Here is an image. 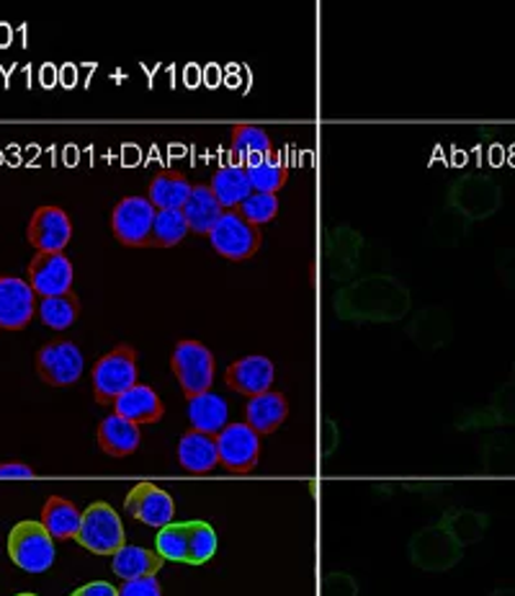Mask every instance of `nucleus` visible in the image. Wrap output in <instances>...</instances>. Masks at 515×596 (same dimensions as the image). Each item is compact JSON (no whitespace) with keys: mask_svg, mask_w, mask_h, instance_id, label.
Listing matches in <instances>:
<instances>
[{"mask_svg":"<svg viewBox=\"0 0 515 596\" xmlns=\"http://www.w3.org/2000/svg\"><path fill=\"white\" fill-rule=\"evenodd\" d=\"M410 308V295L395 279L374 277L343 289L335 297V312L345 320H389L403 318Z\"/></svg>","mask_w":515,"mask_h":596,"instance_id":"nucleus-1","label":"nucleus"},{"mask_svg":"<svg viewBox=\"0 0 515 596\" xmlns=\"http://www.w3.org/2000/svg\"><path fill=\"white\" fill-rule=\"evenodd\" d=\"M137 349L129 343H119L109 354H104L94 364V395L101 406H111L117 403L129 387L137 385Z\"/></svg>","mask_w":515,"mask_h":596,"instance_id":"nucleus-2","label":"nucleus"},{"mask_svg":"<svg viewBox=\"0 0 515 596\" xmlns=\"http://www.w3.org/2000/svg\"><path fill=\"white\" fill-rule=\"evenodd\" d=\"M78 545L94 555H117L127 545L125 524L121 517L106 501H96L83 511V522L78 530Z\"/></svg>","mask_w":515,"mask_h":596,"instance_id":"nucleus-3","label":"nucleus"},{"mask_svg":"<svg viewBox=\"0 0 515 596\" xmlns=\"http://www.w3.org/2000/svg\"><path fill=\"white\" fill-rule=\"evenodd\" d=\"M55 540L42 522L24 519L9 534V557L26 573H44L55 563Z\"/></svg>","mask_w":515,"mask_h":596,"instance_id":"nucleus-4","label":"nucleus"},{"mask_svg":"<svg viewBox=\"0 0 515 596\" xmlns=\"http://www.w3.org/2000/svg\"><path fill=\"white\" fill-rule=\"evenodd\" d=\"M461 555H464V545L441 524L426 526V530L415 532L410 540V561L420 571H451L461 561Z\"/></svg>","mask_w":515,"mask_h":596,"instance_id":"nucleus-5","label":"nucleus"},{"mask_svg":"<svg viewBox=\"0 0 515 596\" xmlns=\"http://www.w3.org/2000/svg\"><path fill=\"white\" fill-rule=\"evenodd\" d=\"M206 238H210V246L227 262H248L260 251L264 233H260V227L250 225L248 220L237 215L235 210H225V215L217 220V225L212 227Z\"/></svg>","mask_w":515,"mask_h":596,"instance_id":"nucleus-6","label":"nucleus"},{"mask_svg":"<svg viewBox=\"0 0 515 596\" xmlns=\"http://www.w3.org/2000/svg\"><path fill=\"white\" fill-rule=\"evenodd\" d=\"M171 370L186 397L210 393L214 382V354L202 341H179L171 354Z\"/></svg>","mask_w":515,"mask_h":596,"instance_id":"nucleus-7","label":"nucleus"},{"mask_svg":"<svg viewBox=\"0 0 515 596\" xmlns=\"http://www.w3.org/2000/svg\"><path fill=\"white\" fill-rule=\"evenodd\" d=\"M158 210L148 196H125L111 212V233L127 248H150Z\"/></svg>","mask_w":515,"mask_h":596,"instance_id":"nucleus-8","label":"nucleus"},{"mask_svg":"<svg viewBox=\"0 0 515 596\" xmlns=\"http://www.w3.org/2000/svg\"><path fill=\"white\" fill-rule=\"evenodd\" d=\"M83 366L78 343L65 339L44 343L36 354V372L52 387H73L83 377Z\"/></svg>","mask_w":515,"mask_h":596,"instance_id":"nucleus-9","label":"nucleus"},{"mask_svg":"<svg viewBox=\"0 0 515 596\" xmlns=\"http://www.w3.org/2000/svg\"><path fill=\"white\" fill-rule=\"evenodd\" d=\"M500 199H503V191H500L497 181L482 173L459 179L449 191L451 207L469 220L490 217L500 207Z\"/></svg>","mask_w":515,"mask_h":596,"instance_id":"nucleus-10","label":"nucleus"},{"mask_svg":"<svg viewBox=\"0 0 515 596\" xmlns=\"http://www.w3.org/2000/svg\"><path fill=\"white\" fill-rule=\"evenodd\" d=\"M217 457L222 468L245 476L260 460V437L248 424H227L217 434Z\"/></svg>","mask_w":515,"mask_h":596,"instance_id":"nucleus-11","label":"nucleus"},{"mask_svg":"<svg viewBox=\"0 0 515 596\" xmlns=\"http://www.w3.org/2000/svg\"><path fill=\"white\" fill-rule=\"evenodd\" d=\"M26 281L36 297H60L73 292L75 269L65 251L60 254H36L26 266Z\"/></svg>","mask_w":515,"mask_h":596,"instance_id":"nucleus-12","label":"nucleus"},{"mask_svg":"<svg viewBox=\"0 0 515 596\" xmlns=\"http://www.w3.org/2000/svg\"><path fill=\"white\" fill-rule=\"evenodd\" d=\"M26 241L36 248V254H60L73 241V220L63 207L44 204L29 220Z\"/></svg>","mask_w":515,"mask_h":596,"instance_id":"nucleus-13","label":"nucleus"},{"mask_svg":"<svg viewBox=\"0 0 515 596\" xmlns=\"http://www.w3.org/2000/svg\"><path fill=\"white\" fill-rule=\"evenodd\" d=\"M125 511L132 519H137V522L163 530L165 524H171L175 519V501L173 496L163 491L160 486L142 480V483H137L132 491L127 493Z\"/></svg>","mask_w":515,"mask_h":596,"instance_id":"nucleus-14","label":"nucleus"},{"mask_svg":"<svg viewBox=\"0 0 515 596\" xmlns=\"http://www.w3.org/2000/svg\"><path fill=\"white\" fill-rule=\"evenodd\" d=\"M36 292L26 279L0 277V328L24 331L36 312Z\"/></svg>","mask_w":515,"mask_h":596,"instance_id":"nucleus-15","label":"nucleus"},{"mask_svg":"<svg viewBox=\"0 0 515 596\" xmlns=\"http://www.w3.org/2000/svg\"><path fill=\"white\" fill-rule=\"evenodd\" d=\"M276 377L273 362L268 356L253 354V356H243L227 366L225 372V382L229 390L240 393L245 397H256L264 395L271 390Z\"/></svg>","mask_w":515,"mask_h":596,"instance_id":"nucleus-16","label":"nucleus"},{"mask_svg":"<svg viewBox=\"0 0 515 596\" xmlns=\"http://www.w3.org/2000/svg\"><path fill=\"white\" fill-rule=\"evenodd\" d=\"M287 416H289L287 395L279 393V390H268L264 395L250 397L248 406H245V424H248L258 437L273 434L283 422H287Z\"/></svg>","mask_w":515,"mask_h":596,"instance_id":"nucleus-17","label":"nucleus"},{"mask_svg":"<svg viewBox=\"0 0 515 596\" xmlns=\"http://www.w3.org/2000/svg\"><path fill=\"white\" fill-rule=\"evenodd\" d=\"M114 411H117V416L127 418V422L137 426L158 424L160 418L165 416V406L163 401H160V395L150 385H140V382H137L135 387H129L127 393L114 403Z\"/></svg>","mask_w":515,"mask_h":596,"instance_id":"nucleus-18","label":"nucleus"},{"mask_svg":"<svg viewBox=\"0 0 515 596\" xmlns=\"http://www.w3.org/2000/svg\"><path fill=\"white\" fill-rule=\"evenodd\" d=\"M179 465L191 476H210L219 465L217 457V437L202 432H186L179 441Z\"/></svg>","mask_w":515,"mask_h":596,"instance_id":"nucleus-19","label":"nucleus"},{"mask_svg":"<svg viewBox=\"0 0 515 596\" xmlns=\"http://www.w3.org/2000/svg\"><path fill=\"white\" fill-rule=\"evenodd\" d=\"M142 432L140 426L127 422L121 416H106L101 424H98V447H101L104 455L109 457H129L140 449Z\"/></svg>","mask_w":515,"mask_h":596,"instance_id":"nucleus-20","label":"nucleus"},{"mask_svg":"<svg viewBox=\"0 0 515 596\" xmlns=\"http://www.w3.org/2000/svg\"><path fill=\"white\" fill-rule=\"evenodd\" d=\"M183 217H186L189 231L194 235H210L212 227L217 225V220L225 215L222 204L214 196V191L210 189V183H194L191 189L189 202L183 204Z\"/></svg>","mask_w":515,"mask_h":596,"instance_id":"nucleus-21","label":"nucleus"},{"mask_svg":"<svg viewBox=\"0 0 515 596\" xmlns=\"http://www.w3.org/2000/svg\"><path fill=\"white\" fill-rule=\"evenodd\" d=\"M191 189H194V183H191L186 175H183L181 171H171V168H165V171L152 175V181L148 187V199L158 212L183 210V204H186L191 196Z\"/></svg>","mask_w":515,"mask_h":596,"instance_id":"nucleus-22","label":"nucleus"},{"mask_svg":"<svg viewBox=\"0 0 515 596\" xmlns=\"http://www.w3.org/2000/svg\"><path fill=\"white\" fill-rule=\"evenodd\" d=\"M227 401L217 393H202L189 397V422L191 429L210 434V437H217V434L227 426Z\"/></svg>","mask_w":515,"mask_h":596,"instance_id":"nucleus-23","label":"nucleus"},{"mask_svg":"<svg viewBox=\"0 0 515 596\" xmlns=\"http://www.w3.org/2000/svg\"><path fill=\"white\" fill-rule=\"evenodd\" d=\"M165 565V557L158 553V550H148L140 545H125L114 555L111 571L114 576H119L121 581H137V578H148L160 573V568Z\"/></svg>","mask_w":515,"mask_h":596,"instance_id":"nucleus-24","label":"nucleus"},{"mask_svg":"<svg viewBox=\"0 0 515 596\" xmlns=\"http://www.w3.org/2000/svg\"><path fill=\"white\" fill-rule=\"evenodd\" d=\"M40 522L52 534V540H75L83 522V511H78V507L63 499V496H50L42 507Z\"/></svg>","mask_w":515,"mask_h":596,"instance_id":"nucleus-25","label":"nucleus"},{"mask_svg":"<svg viewBox=\"0 0 515 596\" xmlns=\"http://www.w3.org/2000/svg\"><path fill=\"white\" fill-rule=\"evenodd\" d=\"M210 189L214 191V196H217L222 210H237L245 199L253 194L248 173H245V168L237 163L222 166L219 171L212 175Z\"/></svg>","mask_w":515,"mask_h":596,"instance_id":"nucleus-26","label":"nucleus"},{"mask_svg":"<svg viewBox=\"0 0 515 596\" xmlns=\"http://www.w3.org/2000/svg\"><path fill=\"white\" fill-rule=\"evenodd\" d=\"M515 424V382H507L492 395L490 406L484 411H472L466 418H461V426H476V429H492V426Z\"/></svg>","mask_w":515,"mask_h":596,"instance_id":"nucleus-27","label":"nucleus"},{"mask_svg":"<svg viewBox=\"0 0 515 596\" xmlns=\"http://www.w3.org/2000/svg\"><path fill=\"white\" fill-rule=\"evenodd\" d=\"M229 148L235 152L237 166L243 168L256 163V160L268 156V152H273L271 137H268L264 127L256 125H235L229 129Z\"/></svg>","mask_w":515,"mask_h":596,"instance_id":"nucleus-28","label":"nucleus"},{"mask_svg":"<svg viewBox=\"0 0 515 596\" xmlns=\"http://www.w3.org/2000/svg\"><path fill=\"white\" fill-rule=\"evenodd\" d=\"M245 173L256 194H279L289 181V166L279 152H268L256 163L245 166Z\"/></svg>","mask_w":515,"mask_h":596,"instance_id":"nucleus-29","label":"nucleus"},{"mask_svg":"<svg viewBox=\"0 0 515 596\" xmlns=\"http://www.w3.org/2000/svg\"><path fill=\"white\" fill-rule=\"evenodd\" d=\"M441 526H446L453 538H457L461 545H472V542H480L484 538V532H487L490 519L487 514H482V511H469V509H451L446 511L441 522Z\"/></svg>","mask_w":515,"mask_h":596,"instance_id":"nucleus-30","label":"nucleus"},{"mask_svg":"<svg viewBox=\"0 0 515 596\" xmlns=\"http://www.w3.org/2000/svg\"><path fill=\"white\" fill-rule=\"evenodd\" d=\"M36 312H40L42 323L47 328L65 331V328H71L75 320L81 318V297L75 292L60 297H42L40 305H36Z\"/></svg>","mask_w":515,"mask_h":596,"instance_id":"nucleus-31","label":"nucleus"},{"mask_svg":"<svg viewBox=\"0 0 515 596\" xmlns=\"http://www.w3.org/2000/svg\"><path fill=\"white\" fill-rule=\"evenodd\" d=\"M410 336L422 349H438L441 343L451 339V323L449 318H446V312L441 310L420 312V316L412 320Z\"/></svg>","mask_w":515,"mask_h":596,"instance_id":"nucleus-32","label":"nucleus"},{"mask_svg":"<svg viewBox=\"0 0 515 596\" xmlns=\"http://www.w3.org/2000/svg\"><path fill=\"white\" fill-rule=\"evenodd\" d=\"M191 231L186 217L181 210H163L155 215V225H152L150 248H173L183 243Z\"/></svg>","mask_w":515,"mask_h":596,"instance_id":"nucleus-33","label":"nucleus"},{"mask_svg":"<svg viewBox=\"0 0 515 596\" xmlns=\"http://www.w3.org/2000/svg\"><path fill=\"white\" fill-rule=\"evenodd\" d=\"M155 550L165 561L189 563V522H171L158 530Z\"/></svg>","mask_w":515,"mask_h":596,"instance_id":"nucleus-34","label":"nucleus"},{"mask_svg":"<svg viewBox=\"0 0 515 596\" xmlns=\"http://www.w3.org/2000/svg\"><path fill=\"white\" fill-rule=\"evenodd\" d=\"M217 532L206 522H189V563L186 565H204L217 555Z\"/></svg>","mask_w":515,"mask_h":596,"instance_id":"nucleus-35","label":"nucleus"},{"mask_svg":"<svg viewBox=\"0 0 515 596\" xmlns=\"http://www.w3.org/2000/svg\"><path fill=\"white\" fill-rule=\"evenodd\" d=\"M235 212L243 220H248L250 225L256 227L268 225L276 215H279V194H256V191H253Z\"/></svg>","mask_w":515,"mask_h":596,"instance_id":"nucleus-36","label":"nucleus"},{"mask_svg":"<svg viewBox=\"0 0 515 596\" xmlns=\"http://www.w3.org/2000/svg\"><path fill=\"white\" fill-rule=\"evenodd\" d=\"M484 468H487L492 476H513L515 472V455L513 447L503 439H492L487 447H484Z\"/></svg>","mask_w":515,"mask_h":596,"instance_id":"nucleus-37","label":"nucleus"},{"mask_svg":"<svg viewBox=\"0 0 515 596\" xmlns=\"http://www.w3.org/2000/svg\"><path fill=\"white\" fill-rule=\"evenodd\" d=\"M358 586L348 573H330L322 584V596H356Z\"/></svg>","mask_w":515,"mask_h":596,"instance_id":"nucleus-38","label":"nucleus"},{"mask_svg":"<svg viewBox=\"0 0 515 596\" xmlns=\"http://www.w3.org/2000/svg\"><path fill=\"white\" fill-rule=\"evenodd\" d=\"M119 596H163V588H160L155 576H148L137 581H125L119 588Z\"/></svg>","mask_w":515,"mask_h":596,"instance_id":"nucleus-39","label":"nucleus"},{"mask_svg":"<svg viewBox=\"0 0 515 596\" xmlns=\"http://www.w3.org/2000/svg\"><path fill=\"white\" fill-rule=\"evenodd\" d=\"M71 596H119V588L106 584V581H90V584L75 588Z\"/></svg>","mask_w":515,"mask_h":596,"instance_id":"nucleus-40","label":"nucleus"},{"mask_svg":"<svg viewBox=\"0 0 515 596\" xmlns=\"http://www.w3.org/2000/svg\"><path fill=\"white\" fill-rule=\"evenodd\" d=\"M36 476L34 468H29L24 462H6L0 465V480L3 478H21V480H32Z\"/></svg>","mask_w":515,"mask_h":596,"instance_id":"nucleus-41","label":"nucleus"},{"mask_svg":"<svg viewBox=\"0 0 515 596\" xmlns=\"http://www.w3.org/2000/svg\"><path fill=\"white\" fill-rule=\"evenodd\" d=\"M490 596H515V588H495Z\"/></svg>","mask_w":515,"mask_h":596,"instance_id":"nucleus-42","label":"nucleus"},{"mask_svg":"<svg viewBox=\"0 0 515 596\" xmlns=\"http://www.w3.org/2000/svg\"><path fill=\"white\" fill-rule=\"evenodd\" d=\"M17 596H36V594H32V592H24V594H17Z\"/></svg>","mask_w":515,"mask_h":596,"instance_id":"nucleus-43","label":"nucleus"},{"mask_svg":"<svg viewBox=\"0 0 515 596\" xmlns=\"http://www.w3.org/2000/svg\"><path fill=\"white\" fill-rule=\"evenodd\" d=\"M513 382H515V364H513Z\"/></svg>","mask_w":515,"mask_h":596,"instance_id":"nucleus-44","label":"nucleus"}]
</instances>
